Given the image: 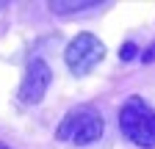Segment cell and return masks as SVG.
<instances>
[{"label": "cell", "mask_w": 155, "mask_h": 149, "mask_svg": "<svg viewBox=\"0 0 155 149\" xmlns=\"http://www.w3.org/2000/svg\"><path fill=\"white\" fill-rule=\"evenodd\" d=\"M119 130L130 144L141 149H152L155 146V108L144 102V97L139 94L127 97L125 105L119 108Z\"/></svg>", "instance_id": "obj_1"}, {"label": "cell", "mask_w": 155, "mask_h": 149, "mask_svg": "<svg viewBox=\"0 0 155 149\" xmlns=\"http://www.w3.org/2000/svg\"><path fill=\"white\" fill-rule=\"evenodd\" d=\"M105 133V122H103V113L97 110L94 105H78V108H69L61 124L55 130V138L58 141H72L78 146H86V144H94L100 141Z\"/></svg>", "instance_id": "obj_2"}, {"label": "cell", "mask_w": 155, "mask_h": 149, "mask_svg": "<svg viewBox=\"0 0 155 149\" xmlns=\"http://www.w3.org/2000/svg\"><path fill=\"white\" fill-rule=\"evenodd\" d=\"M103 58H105V44L97 39L94 33H78L64 50L67 69L75 78H86L89 72H94V66Z\"/></svg>", "instance_id": "obj_3"}, {"label": "cell", "mask_w": 155, "mask_h": 149, "mask_svg": "<svg viewBox=\"0 0 155 149\" xmlns=\"http://www.w3.org/2000/svg\"><path fill=\"white\" fill-rule=\"evenodd\" d=\"M50 83H53V69L42 58H33L25 66L22 83H19V91H17V100L22 102V105H39V102L45 100Z\"/></svg>", "instance_id": "obj_4"}, {"label": "cell", "mask_w": 155, "mask_h": 149, "mask_svg": "<svg viewBox=\"0 0 155 149\" xmlns=\"http://www.w3.org/2000/svg\"><path fill=\"white\" fill-rule=\"evenodd\" d=\"M94 6H100L97 0H86V3H64V0H53L50 8L55 14H67V11H81V8H94Z\"/></svg>", "instance_id": "obj_5"}, {"label": "cell", "mask_w": 155, "mask_h": 149, "mask_svg": "<svg viewBox=\"0 0 155 149\" xmlns=\"http://www.w3.org/2000/svg\"><path fill=\"white\" fill-rule=\"evenodd\" d=\"M136 52H139V50H136V44H133V42H127V44H125V47L119 50V58H122V61H130Z\"/></svg>", "instance_id": "obj_6"}, {"label": "cell", "mask_w": 155, "mask_h": 149, "mask_svg": "<svg viewBox=\"0 0 155 149\" xmlns=\"http://www.w3.org/2000/svg\"><path fill=\"white\" fill-rule=\"evenodd\" d=\"M141 58H144V61H155V44H152V47H150V50L141 55Z\"/></svg>", "instance_id": "obj_7"}, {"label": "cell", "mask_w": 155, "mask_h": 149, "mask_svg": "<svg viewBox=\"0 0 155 149\" xmlns=\"http://www.w3.org/2000/svg\"><path fill=\"white\" fill-rule=\"evenodd\" d=\"M0 149H8V146H6V144H3V141H0Z\"/></svg>", "instance_id": "obj_8"}]
</instances>
